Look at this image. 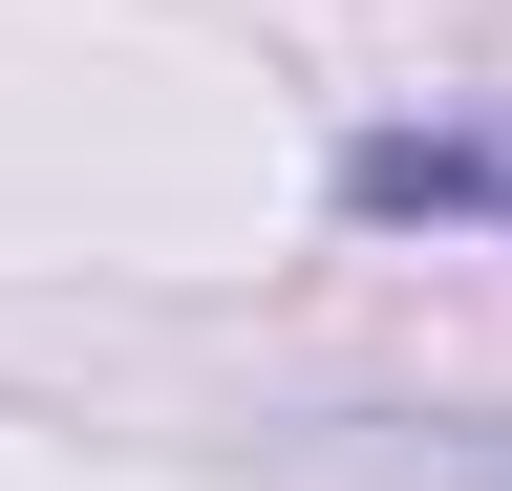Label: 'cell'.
<instances>
[{
	"mask_svg": "<svg viewBox=\"0 0 512 491\" xmlns=\"http://www.w3.org/2000/svg\"><path fill=\"white\" fill-rule=\"evenodd\" d=\"M342 214H491L512 235V107L491 129H363L342 150Z\"/></svg>",
	"mask_w": 512,
	"mask_h": 491,
	"instance_id": "1",
	"label": "cell"
},
{
	"mask_svg": "<svg viewBox=\"0 0 512 491\" xmlns=\"http://www.w3.org/2000/svg\"><path fill=\"white\" fill-rule=\"evenodd\" d=\"M427 491H512V427H427Z\"/></svg>",
	"mask_w": 512,
	"mask_h": 491,
	"instance_id": "2",
	"label": "cell"
}]
</instances>
